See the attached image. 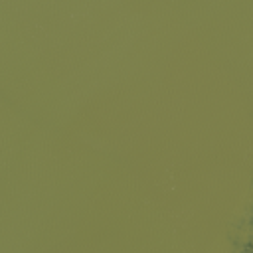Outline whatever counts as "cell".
Returning a JSON list of instances; mask_svg holds the SVG:
<instances>
[{"instance_id": "1", "label": "cell", "mask_w": 253, "mask_h": 253, "mask_svg": "<svg viewBox=\"0 0 253 253\" xmlns=\"http://www.w3.org/2000/svg\"><path fill=\"white\" fill-rule=\"evenodd\" d=\"M237 253H253V239H249L247 243H243V245L237 249Z\"/></svg>"}, {"instance_id": "2", "label": "cell", "mask_w": 253, "mask_h": 253, "mask_svg": "<svg viewBox=\"0 0 253 253\" xmlns=\"http://www.w3.org/2000/svg\"><path fill=\"white\" fill-rule=\"evenodd\" d=\"M249 225H253V210H251V221H249Z\"/></svg>"}]
</instances>
